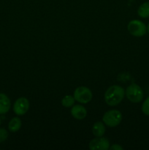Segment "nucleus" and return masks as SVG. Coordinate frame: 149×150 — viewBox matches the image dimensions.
Segmentation results:
<instances>
[{
    "label": "nucleus",
    "mask_w": 149,
    "mask_h": 150,
    "mask_svg": "<svg viewBox=\"0 0 149 150\" xmlns=\"http://www.w3.org/2000/svg\"><path fill=\"white\" fill-rule=\"evenodd\" d=\"M74 100H74V97L71 96V95H66L61 100V104H62L63 106L68 108V107L74 105Z\"/></svg>",
    "instance_id": "obj_13"
},
{
    "label": "nucleus",
    "mask_w": 149,
    "mask_h": 150,
    "mask_svg": "<svg viewBox=\"0 0 149 150\" xmlns=\"http://www.w3.org/2000/svg\"><path fill=\"white\" fill-rule=\"evenodd\" d=\"M11 105L10 100L5 94L0 93V114H4L9 111Z\"/></svg>",
    "instance_id": "obj_9"
},
{
    "label": "nucleus",
    "mask_w": 149,
    "mask_h": 150,
    "mask_svg": "<svg viewBox=\"0 0 149 150\" xmlns=\"http://www.w3.org/2000/svg\"><path fill=\"white\" fill-rule=\"evenodd\" d=\"M125 95L124 88L118 85H113L108 88L105 93V103L110 106L118 105L123 100Z\"/></svg>",
    "instance_id": "obj_1"
},
{
    "label": "nucleus",
    "mask_w": 149,
    "mask_h": 150,
    "mask_svg": "<svg viewBox=\"0 0 149 150\" xmlns=\"http://www.w3.org/2000/svg\"><path fill=\"white\" fill-rule=\"evenodd\" d=\"M142 111L146 116H149V97L145 99L142 105Z\"/></svg>",
    "instance_id": "obj_14"
},
{
    "label": "nucleus",
    "mask_w": 149,
    "mask_h": 150,
    "mask_svg": "<svg viewBox=\"0 0 149 150\" xmlns=\"http://www.w3.org/2000/svg\"><path fill=\"white\" fill-rule=\"evenodd\" d=\"M21 127V120L18 117H14L10 121L8 124V129L12 133L18 131Z\"/></svg>",
    "instance_id": "obj_11"
},
{
    "label": "nucleus",
    "mask_w": 149,
    "mask_h": 150,
    "mask_svg": "<svg viewBox=\"0 0 149 150\" xmlns=\"http://www.w3.org/2000/svg\"><path fill=\"white\" fill-rule=\"evenodd\" d=\"M71 114L76 120H83L87 115V111L83 105H74L71 109Z\"/></svg>",
    "instance_id": "obj_8"
},
{
    "label": "nucleus",
    "mask_w": 149,
    "mask_h": 150,
    "mask_svg": "<svg viewBox=\"0 0 149 150\" xmlns=\"http://www.w3.org/2000/svg\"><path fill=\"white\" fill-rule=\"evenodd\" d=\"M129 32L134 37H142L145 35L147 27L145 24L141 21L132 20L128 23L127 26Z\"/></svg>",
    "instance_id": "obj_4"
},
{
    "label": "nucleus",
    "mask_w": 149,
    "mask_h": 150,
    "mask_svg": "<svg viewBox=\"0 0 149 150\" xmlns=\"http://www.w3.org/2000/svg\"><path fill=\"white\" fill-rule=\"evenodd\" d=\"M104 123L110 127L118 125L122 120V114L118 110H110L102 117Z\"/></svg>",
    "instance_id": "obj_3"
},
{
    "label": "nucleus",
    "mask_w": 149,
    "mask_h": 150,
    "mask_svg": "<svg viewBox=\"0 0 149 150\" xmlns=\"http://www.w3.org/2000/svg\"><path fill=\"white\" fill-rule=\"evenodd\" d=\"M89 146L91 150H108L110 148V142L108 139L102 136L96 137L91 141Z\"/></svg>",
    "instance_id": "obj_7"
},
{
    "label": "nucleus",
    "mask_w": 149,
    "mask_h": 150,
    "mask_svg": "<svg viewBox=\"0 0 149 150\" xmlns=\"http://www.w3.org/2000/svg\"><path fill=\"white\" fill-rule=\"evenodd\" d=\"M105 127L104 124L101 122H97L94 123L92 127V133L96 137H101L105 134Z\"/></svg>",
    "instance_id": "obj_10"
},
{
    "label": "nucleus",
    "mask_w": 149,
    "mask_h": 150,
    "mask_svg": "<svg viewBox=\"0 0 149 150\" xmlns=\"http://www.w3.org/2000/svg\"><path fill=\"white\" fill-rule=\"evenodd\" d=\"M92 92L86 86H79L74 90V98L80 103H88L92 99Z\"/></svg>",
    "instance_id": "obj_5"
},
{
    "label": "nucleus",
    "mask_w": 149,
    "mask_h": 150,
    "mask_svg": "<svg viewBox=\"0 0 149 150\" xmlns=\"http://www.w3.org/2000/svg\"><path fill=\"white\" fill-rule=\"evenodd\" d=\"M137 14L140 17L147 18L149 17V1L144 2L139 7Z\"/></svg>",
    "instance_id": "obj_12"
},
{
    "label": "nucleus",
    "mask_w": 149,
    "mask_h": 150,
    "mask_svg": "<svg viewBox=\"0 0 149 150\" xmlns=\"http://www.w3.org/2000/svg\"><path fill=\"white\" fill-rule=\"evenodd\" d=\"M125 94L127 99L134 103L141 102L144 95L142 88L136 83L130 84L126 89Z\"/></svg>",
    "instance_id": "obj_2"
},
{
    "label": "nucleus",
    "mask_w": 149,
    "mask_h": 150,
    "mask_svg": "<svg viewBox=\"0 0 149 150\" xmlns=\"http://www.w3.org/2000/svg\"><path fill=\"white\" fill-rule=\"evenodd\" d=\"M29 108V101L26 98H19L13 105V111L16 115L23 116Z\"/></svg>",
    "instance_id": "obj_6"
},
{
    "label": "nucleus",
    "mask_w": 149,
    "mask_h": 150,
    "mask_svg": "<svg viewBox=\"0 0 149 150\" xmlns=\"http://www.w3.org/2000/svg\"><path fill=\"white\" fill-rule=\"evenodd\" d=\"M109 149L112 150H122L124 149V148L121 146H120L119 144H113L112 146H111Z\"/></svg>",
    "instance_id": "obj_16"
},
{
    "label": "nucleus",
    "mask_w": 149,
    "mask_h": 150,
    "mask_svg": "<svg viewBox=\"0 0 149 150\" xmlns=\"http://www.w3.org/2000/svg\"><path fill=\"white\" fill-rule=\"evenodd\" d=\"M8 137V133L4 128H0V143L7 140Z\"/></svg>",
    "instance_id": "obj_15"
},
{
    "label": "nucleus",
    "mask_w": 149,
    "mask_h": 150,
    "mask_svg": "<svg viewBox=\"0 0 149 150\" xmlns=\"http://www.w3.org/2000/svg\"><path fill=\"white\" fill-rule=\"evenodd\" d=\"M147 31L148 32V33H149V23H148V26H147Z\"/></svg>",
    "instance_id": "obj_17"
},
{
    "label": "nucleus",
    "mask_w": 149,
    "mask_h": 150,
    "mask_svg": "<svg viewBox=\"0 0 149 150\" xmlns=\"http://www.w3.org/2000/svg\"><path fill=\"white\" fill-rule=\"evenodd\" d=\"M1 117H0V125H1Z\"/></svg>",
    "instance_id": "obj_18"
}]
</instances>
